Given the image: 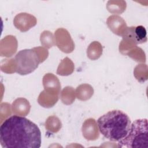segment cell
I'll return each instance as SVG.
<instances>
[{
	"instance_id": "obj_1",
	"label": "cell",
	"mask_w": 148,
	"mask_h": 148,
	"mask_svg": "<svg viewBox=\"0 0 148 148\" xmlns=\"http://www.w3.org/2000/svg\"><path fill=\"white\" fill-rule=\"evenodd\" d=\"M0 142L5 148H39L41 146V132L29 119L13 115L1 125Z\"/></svg>"
},
{
	"instance_id": "obj_2",
	"label": "cell",
	"mask_w": 148,
	"mask_h": 148,
	"mask_svg": "<svg viewBox=\"0 0 148 148\" xmlns=\"http://www.w3.org/2000/svg\"><path fill=\"white\" fill-rule=\"evenodd\" d=\"M97 123L101 134L113 142H119L123 139L131 125L129 116L120 110L108 112L98 118Z\"/></svg>"
},
{
	"instance_id": "obj_3",
	"label": "cell",
	"mask_w": 148,
	"mask_h": 148,
	"mask_svg": "<svg viewBox=\"0 0 148 148\" xmlns=\"http://www.w3.org/2000/svg\"><path fill=\"white\" fill-rule=\"evenodd\" d=\"M118 147L127 148L148 147V123L147 119L135 120L127 135L118 142Z\"/></svg>"
},
{
	"instance_id": "obj_4",
	"label": "cell",
	"mask_w": 148,
	"mask_h": 148,
	"mask_svg": "<svg viewBox=\"0 0 148 148\" xmlns=\"http://www.w3.org/2000/svg\"><path fill=\"white\" fill-rule=\"evenodd\" d=\"M16 71L25 75L34 71L40 62L39 57L34 49H24L17 53L14 58Z\"/></svg>"
},
{
	"instance_id": "obj_5",
	"label": "cell",
	"mask_w": 148,
	"mask_h": 148,
	"mask_svg": "<svg viewBox=\"0 0 148 148\" xmlns=\"http://www.w3.org/2000/svg\"><path fill=\"white\" fill-rule=\"evenodd\" d=\"M128 32L129 36L136 43H143L147 41V31L142 25L130 27Z\"/></svg>"
}]
</instances>
